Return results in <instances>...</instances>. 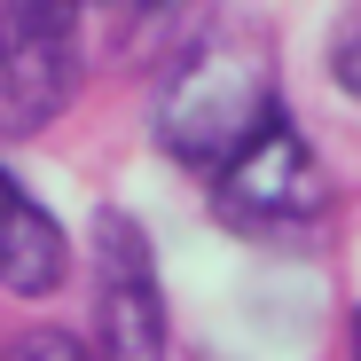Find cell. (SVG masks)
Masks as SVG:
<instances>
[{
    "instance_id": "cell-1",
    "label": "cell",
    "mask_w": 361,
    "mask_h": 361,
    "mask_svg": "<svg viewBox=\"0 0 361 361\" xmlns=\"http://www.w3.org/2000/svg\"><path fill=\"white\" fill-rule=\"evenodd\" d=\"M267 126H283V71H275V47L252 24H204L165 63L157 102H149L157 149L204 180L220 165H235Z\"/></svg>"
},
{
    "instance_id": "cell-2",
    "label": "cell",
    "mask_w": 361,
    "mask_h": 361,
    "mask_svg": "<svg viewBox=\"0 0 361 361\" xmlns=\"http://www.w3.org/2000/svg\"><path fill=\"white\" fill-rule=\"evenodd\" d=\"M330 204H338V180H330V165L314 157V142L298 134L290 118L267 126L235 165L212 173V212H220V228L252 235V244L314 235V228L330 220Z\"/></svg>"
},
{
    "instance_id": "cell-3",
    "label": "cell",
    "mask_w": 361,
    "mask_h": 361,
    "mask_svg": "<svg viewBox=\"0 0 361 361\" xmlns=\"http://www.w3.org/2000/svg\"><path fill=\"white\" fill-rule=\"evenodd\" d=\"M87 71V0H0V134H39Z\"/></svg>"
},
{
    "instance_id": "cell-4",
    "label": "cell",
    "mask_w": 361,
    "mask_h": 361,
    "mask_svg": "<svg viewBox=\"0 0 361 361\" xmlns=\"http://www.w3.org/2000/svg\"><path fill=\"white\" fill-rule=\"evenodd\" d=\"M94 361H165L173 345V314H165V283H157V244L134 212L102 204L94 212Z\"/></svg>"
},
{
    "instance_id": "cell-5",
    "label": "cell",
    "mask_w": 361,
    "mask_h": 361,
    "mask_svg": "<svg viewBox=\"0 0 361 361\" xmlns=\"http://www.w3.org/2000/svg\"><path fill=\"white\" fill-rule=\"evenodd\" d=\"M71 283V235L47 212V197L16 165H0V290L8 298H55Z\"/></svg>"
},
{
    "instance_id": "cell-6",
    "label": "cell",
    "mask_w": 361,
    "mask_h": 361,
    "mask_svg": "<svg viewBox=\"0 0 361 361\" xmlns=\"http://www.w3.org/2000/svg\"><path fill=\"white\" fill-rule=\"evenodd\" d=\"M197 0H87V24H102L110 39H157V32H173L180 16H189Z\"/></svg>"
},
{
    "instance_id": "cell-7",
    "label": "cell",
    "mask_w": 361,
    "mask_h": 361,
    "mask_svg": "<svg viewBox=\"0 0 361 361\" xmlns=\"http://www.w3.org/2000/svg\"><path fill=\"white\" fill-rule=\"evenodd\" d=\"M0 361H94V345H87L79 330H24Z\"/></svg>"
},
{
    "instance_id": "cell-8",
    "label": "cell",
    "mask_w": 361,
    "mask_h": 361,
    "mask_svg": "<svg viewBox=\"0 0 361 361\" xmlns=\"http://www.w3.org/2000/svg\"><path fill=\"white\" fill-rule=\"evenodd\" d=\"M330 79H338V94H345V102H361V8L330 32Z\"/></svg>"
},
{
    "instance_id": "cell-9",
    "label": "cell",
    "mask_w": 361,
    "mask_h": 361,
    "mask_svg": "<svg viewBox=\"0 0 361 361\" xmlns=\"http://www.w3.org/2000/svg\"><path fill=\"white\" fill-rule=\"evenodd\" d=\"M345 353L361 361V307H353V330H345Z\"/></svg>"
}]
</instances>
